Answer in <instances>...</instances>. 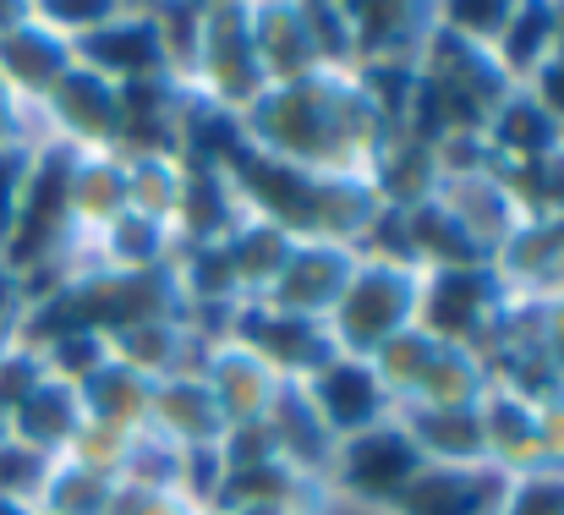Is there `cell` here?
Masks as SVG:
<instances>
[{
	"mask_svg": "<svg viewBox=\"0 0 564 515\" xmlns=\"http://www.w3.org/2000/svg\"><path fill=\"white\" fill-rule=\"evenodd\" d=\"M241 138L258 154L324 175H368L389 138L373 94L357 72H313L285 88H263V99L241 116Z\"/></svg>",
	"mask_w": 564,
	"mask_h": 515,
	"instance_id": "1",
	"label": "cell"
},
{
	"mask_svg": "<svg viewBox=\"0 0 564 515\" xmlns=\"http://www.w3.org/2000/svg\"><path fill=\"white\" fill-rule=\"evenodd\" d=\"M230 186L241 192V208L252 219L280 225L291 242H340L357 247L362 230L378 219V192L368 175H324L285 165L274 154H258L252 143L236 149V160L225 165Z\"/></svg>",
	"mask_w": 564,
	"mask_h": 515,
	"instance_id": "2",
	"label": "cell"
},
{
	"mask_svg": "<svg viewBox=\"0 0 564 515\" xmlns=\"http://www.w3.org/2000/svg\"><path fill=\"white\" fill-rule=\"evenodd\" d=\"M510 286L494 264H466V269H427L422 275V302H416V330L433 341L460 345V351H488L499 335V319L510 308Z\"/></svg>",
	"mask_w": 564,
	"mask_h": 515,
	"instance_id": "3",
	"label": "cell"
},
{
	"mask_svg": "<svg viewBox=\"0 0 564 515\" xmlns=\"http://www.w3.org/2000/svg\"><path fill=\"white\" fill-rule=\"evenodd\" d=\"M416 302H422V269H400V264H357L351 286L340 291L329 324V341L346 356H373L383 341H394L400 330L416 324Z\"/></svg>",
	"mask_w": 564,
	"mask_h": 515,
	"instance_id": "4",
	"label": "cell"
},
{
	"mask_svg": "<svg viewBox=\"0 0 564 515\" xmlns=\"http://www.w3.org/2000/svg\"><path fill=\"white\" fill-rule=\"evenodd\" d=\"M416 72L433 83L449 132H482L488 116H494V110L505 105V94L516 88V83L505 77V66L494 61V50L466 44V39L438 33V28L427 33V44H422V55H416Z\"/></svg>",
	"mask_w": 564,
	"mask_h": 515,
	"instance_id": "5",
	"label": "cell"
},
{
	"mask_svg": "<svg viewBox=\"0 0 564 515\" xmlns=\"http://www.w3.org/2000/svg\"><path fill=\"white\" fill-rule=\"evenodd\" d=\"M422 466H427V455L416 450V439L405 433V422L400 417H383L378 428H362V433H351V439L335 444L329 472H324V489L329 494H346L357 505L389 511Z\"/></svg>",
	"mask_w": 564,
	"mask_h": 515,
	"instance_id": "6",
	"label": "cell"
},
{
	"mask_svg": "<svg viewBox=\"0 0 564 515\" xmlns=\"http://www.w3.org/2000/svg\"><path fill=\"white\" fill-rule=\"evenodd\" d=\"M192 88L214 105H225L230 116H247L269 77L258 66V44H252V0H225L203 11V50H197V72Z\"/></svg>",
	"mask_w": 564,
	"mask_h": 515,
	"instance_id": "7",
	"label": "cell"
},
{
	"mask_svg": "<svg viewBox=\"0 0 564 515\" xmlns=\"http://www.w3.org/2000/svg\"><path fill=\"white\" fill-rule=\"evenodd\" d=\"M230 341L241 351H252L274 378L285 384H302L307 373H318L335 341H329V324L318 319H296V313H280V308H263V302H236V319H230Z\"/></svg>",
	"mask_w": 564,
	"mask_h": 515,
	"instance_id": "8",
	"label": "cell"
},
{
	"mask_svg": "<svg viewBox=\"0 0 564 515\" xmlns=\"http://www.w3.org/2000/svg\"><path fill=\"white\" fill-rule=\"evenodd\" d=\"M302 395H307L313 417L329 428L335 444L351 439V433H362V428H378L383 417H394V400L378 384L373 362L368 356H346V351H335L318 373H307L302 378Z\"/></svg>",
	"mask_w": 564,
	"mask_h": 515,
	"instance_id": "9",
	"label": "cell"
},
{
	"mask_svg": "<svg viewBox=\"0 0 564 515\" xmlns=\"http://www.w3.org/2000/svg\"><path fill=\"white\" fill-rule=\"evenodd\" d=\"M357 247H340V242H296L280 280L263 291V308H280V313H296V319H329L340 291L351 286L357 275Z\"/></svg>",
	"mask_w": 564,
	"mask_h": 515,
	"instance_id": "10",
	"label": "cell"
},
{
	"mask_svg": "<svg viewBox=\"0 0 564 515\" xmlns=\"http://www.w3.org/2000/svg\"><path fill=\"white\" fill-rule=\"evenodd\" d=\"M39 105H44L55 138L83 149V154H110L116 138H121V94H116V83H105L99 72H88L77 61Z\"/></svg>",
	"mask_w": 564,
	"mask_h": 515,
	"instance_id": "11",
	"label": "cell"
},
{
	"mask_svg": "<svg viewBox=\"0 0 564 515\" xmlns=\"http://www.w3.org/2000/svg\"><path fill=\"white\" fill-rule=\"evenodd\" d=\"M510 494V472H499L494 461L477 466H438L427 461L405 494L389 505V515H499Z\"/></svg>",
	"mask_w": 564,
	"mask_h": 515,
	"instance_id": "12",
	"label": "cell"
},
{
	"mask_svg": "<svg viewBox=\"0 0 564 515\" xmlns=\"http://www.w3.org/2000/svg\"><path fill=\"white\" fill-rule=\"evenodd\" d=\"M121 138H116V160H154V154H171L176 160V116H182V99H187V83L160 72V77H138V83H121Z\"/></svg>",
	"mask_w": 564,
	"mask_h": 515,
	"instance_id": "13",
	"label": "cell"
},
{
	"mask_svg": "<svg viewBox=\"0 0 564 515\" xmlns=\"http://www.w3.org/2000/svg\"><path fill=\"white\" fill-rule=\"evenodd\" d=\"M72 44V61L77 66H88V72H99L105 83H138V77H160V72H171L165 66V55H160V39H154V22L143 17V11H121V17H110L105 28H94V33H83V39H66ZM176 77V72H171Z\"/></svg>",
	"mask_w": 564,
	"mask_h": 515,
	"instance_id": "14",
	"label": "cell"
},
{
	"mask_svg": "<svg viewBox=\"0 0 564 515\" xmlns=\"http://www.w3.org/2000/svg\"><path fill=\"white\" fill-rule=\"evenodd\" d=\"M357 66H416L433 33V0H357Z\"/></svg>",
	"mask_w": 564,
	"mask_h": 515,
	"instance_id": "15",
	"label": "cell"
},
{
	"mask_svg": "<svg viewBox=\"0 0 564 515\" xmlns=\"http://www.w3.org/2000/svg\"><path fill=\"white\" fill-rule=\"evenodd\" d=\"M477 417H482V439H488V461L510 478L521 472H538L549 466L543 455V422H538V400L505 389V384H488L482 400H477Z\"/></svg>",
	"mask_w": 564,
	"mask_h": 515,
	"instance_id": "16",
	"label": "cell"
},
{
	"mask_svg": "<svg viewBox=\"0 0 564 515\" xmlns=\"http://www.w3.org/2000/svg\"><path fill=\"white\" fill-rule=\"evenodd\" d=\"M252 44H258V66H263L269 88H285V83L324 72L318 44H313L296 0H252Z\"/></svg>",
	"mask_w": 564,
	"mask_h": 515,
	"instance_id": "17",
	"label": "cell"
},
{
	"mask_svg": "<svg viewBox=\"0 0 564 515\" xmlns=\"http://www.w3.org/2000/svg\"><path fill=\"white\" fill-rule=\"evenodd\" d=\"M203 384H208V395H214L225 428H241V422H263V417H269V406H274V395H280L285 378H274L252 351L225 341V345H214V356H208V367H203Z\"/></svg>",
	"mask_w": 564,
	"mask_h": 515,
	"instance_id": "18",
	"label": "cell"
},
{
	"mask_svg": "<svg viewBox=\"0 0 564 515\" xmlns=\"http://www.w3.org/2000/svg\"><path fill=\"white\" fill-rule=\"evenodd\" d=\"M182 203L171 214V236L176 247H203V242H225L247 208H241V192L230 186V175L214 171V165H182Z\"/></svg>",
	"mask_w": 564,
	"mask_h": 515,
	"instance_id": "19",
	"label": "cell"
},
{
	"mask_svg": "<svg viewBox=\"0 0 564 515\" xmlns=\"http://www.w3.org/2000/svg\"><path fill=\"white\" fill-rule=\"evenodd\" d=\"M494 269L521 297L564 291V219H521L510 242L494 253Z\"/></svg>",
	"mask_w": 564,
	"mask_h": 515,
	"instance_id": "20",
	"label": "cell"
},
{
	"mask_svg": "<svg viewBox=\"0 0 564 515\" xmlns=\"http://www.w3.org/2000/svg\"><path fill=\"white\" fill-rule=\"evenodd\" d=\"M149 433H160L165 444L192 450V444H219L225 433V417L208 395L203 378L192 373H171V378H154V395H149Z\"/></svg>",
	"mask_w": 564,
	"mask_h": 515,
	"instance_id": "21",
	"label": "cell"
},
{
	"mask_svg": "<svg viewBox=\"0 0 564 515\" xmlns=\"http://www.w3.org/2000/svg\"><path fill=\"white\" fill-rule=\"evenodd\" d=\"M482 143H488L494 165H538V160L560 154V121L527 88H510L505 105L488 116Z\"/></svg>",
	"mask_w": 564,
	"mask_h": 515,
	"instance_id": "22",
	"label": "cell"
},
{
	"mask_svg": "<svg viewBox=\"0 0 564 515\" xmlns=\"http://www.w3.org/2000/svg\"><path fill=\"white\" fill-rule=\"evenodd\" d=\"M394 417L405 422L416 450L427 461H438V466H477V461H488V439H482L477 406H394Z\"/></svg>",
	"mask_w": 564,
	"mask_h": 515,
	"instance_id": "23",
	"label": "cell"
},
{
	"mask_svg": "<svg viewBox=\"0 0 564 515\" xmlns=\"http://www.w3.org/2000/svg\"><path fill=\"white\" fill-rule=\"evenodd\" d=\"M66 72H72V44L61 33H50L44 22H28L17 33H0V77H6V88L22 105L28 99H44Z\"/></svg>",
	"mask_w": 564,
	"mask_h": 515,
	"instance_id": "24",
	"label": "cell"
},
{
	"mask_svg": "<svg viewBox=\"0 0 564 515\" xmlns=\"http://www.w3.org/2000/svg\"><path fill=\"white\" fill-rule=\"evenodd\" d=\"M438 203H444L488 253H499V247L510 242V230L521 225V203L510 197V186H505L494 171L438 181Z\"/></svg>",
	"mask_w": 564,
	"mask_h": 515,
	"instance_id": "25",
	"label": "cell"
},
{
	"mask_svg": "<svg viewBox=\"0 0 564 515\" xmlns=\"http://www.w3.org/2000/svg\"><path fill=\"white\" fill-rule=\"evenodd\" d=\"M405 214V242H411V258H416V269L427 275V269H466V264H494V253L438 203V197H427V203H416V208H400Z\"/></svg>",
	"mask_w": 564,
	"mask_h": 515,
	"instance_id": "26",
	"label": "cell"
},
{
	"mask_svg": "<svg viewBox=\"0 0 564 515\" xmlns=\"http://www.w3.org/2000/svg\"><path fill=\"white\" fill-rule=\"evenodd\" d=\"M368 181H373L383 208H416V203L438 197L444 175H438V160H433L427 143H416L405 132H389L383 149L373 154V165H368Z\"/></svg>",
	"mask_w": 564,
	"mask_h": 515,
	"instance_id": "27",
	"label": "cell"
},
{
	"mask_svg": "<svg viewBox=\"0 0 564 515\" xmlns=\"http://www.w3.org/2000/svg\"><path fill=\"white\" fill-rule=\"evenodd\" d=\"M83 422H88V417H83V400H77V389L61 384V378H44V384L6 417L11 439H22V444H33V450H44V455H55V461L72 450V439H77Z\"/></svg>",
	"mask_w": 564,
	"mask_h": 515,
	"instance_id": "28",
	"label": "cell"
},
{
	"mask_svg": "<svg viewBox=\"0 0 564 515\" xmlns=\"http://www.w3.org/2000/svg\"><path fill=\"white\" fill-rule=\"evenodd\" d=\"M149 395H154V378L132 373V367L116 362V356H110V362L77 389L83 417L99 422V428H116V433H127V439L149 428Z\"/></svg>",
	"mask_w": 564,
	"mask_h": 515,
	"instance_id": "29",
	"label": "cell"
},
{
	"mask_svg": "<svg viewBox=\"0 0 564 515\" xmlns=\"http://www.w3.org/2000/svg\"><path fill=\"white\" fill-rule=\"evenodd\" d=\"M269 433H274L280 461H291L296 472H307V478H324V472H329L335 439H329V428L313 417L302 384H280V395H274V406H269Z\"/></svg>",
	"mask_w": 564,
	"mask_h": 515,
	"instance_id": "30",
	"label": "cell"
},
{
	"mask_svg": "<svg viewBox=\"0 0 564 515\" xmlns=\"http://www.w3.org/2000/svg\"><path fill=\"white\" fill-rule=\"evenodd\" d=\"M94 242H99V264H105V269H121V275L171 269V258H176L171 225H165V219H149V214H138V208L116 214Z\"/></svg>",
	"mask_w": 564,
	"mask_h": 515,
	"instance_id": "31",
	"label": "cell"
},
{
	"mask_svg": "<svg viewBox=\"0 0 564 515\" xmlns=\"http://www.w3.org/2000/svg\"><path fill=\"white\" fill-rule=\"evenodd\" d=\"M291 236L280 230V225H269V219H241L230 236H225V258H230V269H236V286H241V302H263V291L280 280V269H285V258H291Z\"/></svg>",
	"mask_w": 564,
	"mask_h": 515,
	"instance_id": "32",
	"label": "cell"
},
{
	"mask_svg": "<svg viewBox=\"0 0 564 515\" xmlns=\"http://www.w3.org/2000/svg\"><path fill=\"white\" fill-rule=\"evenodd\" d=\"M554 44H560L554 0H516V11H510V22H505V33L494 44V61L505 66V77L516 88H527L532 72L554 55Z\"/></svg>",
	"mask_w": 564,
	"mask_h": 515,
	"instance_id": "33",
	"label": "cell"
},
{
	"mask_svg": "<svg viewBox=\"0 0 564 515\" xmlns=\"http://www.w3.org/2000/svg\"><path fill=\"white\" fill-rule=\"evenodd\" d=\"M116 214H127V160L83 154L72 171V219L83 236H99Z\"/></svg>",
	"mask_w": 564,
	"mask_h": 515,
	"instance_id": "34",
	"label": "cell"
},
{
	"mask_svg": "<svg viewBox=\"0 0 564 515\" xmlns=\"http://www.w3.org/2000/svg\"><path fill=\"white\" fill-rule=\"evenodd\" d=\"M488 384L494 378H488V362L477 351H460V345L438 341L433 362H427V378H422V389H416L411 406H477Z\"/></svg>",
	"mask_w": 564,
	"mask_h": 515,
	"instance_id": "35",
	"label": "cell"
},
{
	"mask_svg": "<svg viewBox=\"0 0 564 515\" xmlns=\"http://www.w3.org/2000/svg\"><path fill=\"white\" fill-rule=\"evenodd\" d=\"M143 17L154 22V39H160L165 66H171L182 83H192L197 50H203V6H192V0H149Z\"/></svg>",
	"mask_w": 564,
	"mask_h": 515,
	"instance_id": "36",
	"label": "cell"
},
{
	"mask_svg": "<svg viewBox=\"0 0 564 515\" xmlns=\"http://www.w3.org/2000/svg\"><path fill=\"white\" fill-rule=\"evenodd\" d=\"M116 478L105 472H88L77 461H55V478L39 500V515H110V500H116Z\"/></svg>",
	"mask_w": 564,
	"mask_h": 515,
	"instance_id": "37",
	"label": "cell"
},
{
	"mask_svg": "<svg viewBox=\"0 0 564 515\" xmlns=\"http://www.w3.org/2000/svg\"><path fill=\"white\" fill-rule=\"evenodd\" d=\"M182 160L171 154H154V160H127V208L149 214V219H165L176 214L182 203Z\"/></svg>",
	"mask_w": 564,
	"mask_h": 515,
	"instance_id": "38",
	"label": "cell"
},
{
	"mask_svg": "<svg viewBox=\"0 0 564 515\" xmlns=\"http://www.w3.org/2000/svg\"><path fill=\"white\" fill-rule=\"evenodd\" d=\"M510 11H516V0H433V28L494 50L505 22H510Z\"/></svg>",
	"mask_w": 564,
	"mask_h": 515,
	"instance_id": "39",
	"label": "cell"
},
{
	"mask_svg": "<svg viewBox=\"0 0 564 515\" xmlns=\"http://www.w3.org/2000/svg\"><path fill=\"white\" fill-rule=\"evenodd\" d=\"M176 466H182V450L143 428V433L127 439L121 483H127V489H143V494H171V489H176Z\"/></svg>",
	"mask_w": 564,
	"mask_h": 515,
	"instance_id": "40",
	"label": "cell"
},
{
	"mask_svg": "<svg viewBox=\"0 0 564 515\" xmlns=\"http://www.w3.org/2000/svg\"><path fill=\"white\" fill-rule=\"evenodd\" d=\"M225 478H230V466H225L219 444H192V450H182V466H176V489L171 494L192 515H214L219 511V494H225Z\"/></svg>",
	"mask_w": 564,
	"mask_h": 515,
	"instance_id": "41",
	"label": "cell"
},
{
	"mask_svg": "<svg viewBox=\"0 0 564 515\" xmlns=\"http://www.w3.org/2000/svg\"><path fill=\"white\" fill-rule=\"evenodd\" d=\"M50 478H55V455H44V450H33V444H22L11 433L0 439V494L6 500L39 505L44 489H50Z\"/></svg>",
	"mask_w": 564,
	"mask_h": 515,
	"instance_id": "42",
	"label": "cell"
},
{
	"mask_svg": "<svg viewBox=\"0 0 564 515\" xmlns=\"http://www.w3.org/2000/svg\"><path fill=\"white\" fill-rule=\"evenodd\" d=\"M39 356H44V373H50V378H61V384L83 389V384L110 362V341H105V335H94V330H72V335L50 341Z\"/></svg>",
	"mask_w": 564,
	"mask_h": 515,
	"instance_id": "43",
	"label": "cell"
},
{
	"mask_svg": "<svg viewBox=\"0 0 564 515\" xmlns=\"http://www.w3.org/2000/svg\"><path fill=\"white\" fill-rule=\"evenodd\" d=\"M121 11H127V0H33V22H44L61 39H83Z\"/></svg>",
	"mask_w": 564,
	"mask_h": 515,
	"instance_id": "44",
	"label": "cell"
},
{
	"mask_svg": "<svg viewBox=\"0 0 564 515\" xmlns=\"http://www.w3.org/2000/svg\"><path fill=\"white\" fill-rule=\"evenodd\" d=\"M499 515H564V466H538V472L510 478Z\"/></svg>",
	"mask_w": 564,
	"mask_h": 515,
	"instance_id": "45",
	"label": "cell"
},
{
	"mask_svg": "<svg viewBox=\"0 0 564 515\" xmlns=\"http://www.w3.org/2000/svg\"><path fill=\"white\" fill-rule=\"evenodd\" d=\"M50 373H44V356L33 351V345H6L0 351V417H11L39 384H44Z\"/></svg>",
	"mask_w": 564,
	"mask_h": 515,
	"instance_id": "46",
	"label": "cell"
},
{
	"mask_svg": "<svg viewBox=\"0 0 564 515\" xmlns=\"http://www.w3.org/2000/svg\"><path fill=\"white\" fill-rule=\"evenodd\" d=\"M121 455H127V433L99 428V422H83V428H77V439H72V450H66L61 461H77V466L105 472V478H116V483H121Z\"/></svg>",
	"mask_w": 564,
	"mask_h": 515,
	"instance_id": "47",
	"label": "cell"
},
{
	"mask_svg": "<svg viewBox=\"0 0 564 515\" xmlns=\"http://www.w3.org/2000/svg\"><path fill=\"white\" fill-rule=\"evenodd\" d=\"M28 171H33V143H6V149H0V253H6V242H11Z\"/></svg>",
	"mask_w": 564,
	"mask_h": 515,
	"instance_id": "48",
	"label": "cell"
},
{
	"mask_svg": "<svg viewBox=\"0 0 564 515\" xmlns=\"http://www.w3.org/2000/svg\"><path fill=\"white\" fill-rule=\"evenodd\" d=\"M219 455H225V466H230V472H241V466H258V461H280V450H274V433H269V417H263V422L225 428V433H219Z\"/></svg>",
	"mask_w": 564,
	"mask_h": 515,
	"instance_id": "49",
	"label": "cell"
},
{
	"mask_svg": "<svg viewBox=\"0 0 564 515\" xmlns=\"http://www.w3.org/2000/svg\"><path fill=\"white\" fill-rule=\"evenodd\" d=\"M527 94H532V99H538V105H543L554 121H564V39L554 44V55H549V61L532 72Z\"/></svg>",
	"mask_w": 564,
	"mask_h": 515,
	"instance_id": "50",
	"label": "cell"
},
{
	"mask_svg": "<svg viewBox=\"0 0 564 515\" xmlns=\"http://www.w3.org/2000/svg\"><path fill=\"white\" fill-rule=\"evenodd\" d=\"M110 515H192L176 494H143V489H116V500H110Z\"/></svg>",
	"mask_w": 564,
	"mask_h": 515,
	"instance_id": "51",
	"label": "cell"
},
{
	"mask_svg": "<svg viewBox=\"0 0 564 515\" xmlns=\"http://www.w3.org/2000/svg\"><path fill=\"white\" fill-rule=\"evenodd\" d=\"M543 351H549V362H554V373H560L564 384V291L549 297V319H543Z\"/></svg>",
	"mask_w": 564,
	"mask_h": 515,
	"instance_id": "52",
	"label": "cell"
},
{
	"mask_svg": "<svg viewBox=\"0 0 564 515\" xmlns=\"http://www.w3.org/2000/svg\"><path fill=\"white\" fill-rule=\"evenodd\" d=\"M6 143H28V116H22V99L6 88V77H0V149Z\"/></svg>",
	"mask_w": 564,
	"mask_h": 515,
	"instance_id": "53",
	"label": "cell"
},
{
	"mask_svg": "<svg viewBox=\"0 0 564 515\" xmlns=\"http://www.w3.org/2000/svg\"><path fill=\"white\" fill-rule=\"evenodd\" d=\"M33 22V0H0V33H17Z\"/></svg>",
	"mask_w": 564,
	"mask_h": 515,
	"instance_id": "54",
	"label": "cell"
},
{
	"mask_svg": "<svg viewBox=\"0 0 564 515\" xmlns=\"http://www.w3.org/2000/svg\"><path fill=\"white\" fill-rule=\"evenodd\" d=\"M0 515H39V505H22V500H6L0 494Z\"/></svg>",
	"mask_w": 564,
	"mask_h": 515,
	"instance_id": "55",
	"label": "cell"
},
{
	"mask_svg": "<svg viewBox=\"0 0 564 515\" xmlns=\"http://www.w3.org/2000/svg\"><path fill=\"white\" fill-rule=\"evenodd\" d=\"M11 341H17V319H0V351H6Z\"/></svg>",
	"mask_w": 564,
	"mask_h": 515,
	"instance_id": "56",
	"label": "cell"
},
{
	"mask_svg": "<svg viewBox=\"0 0 564 515\" xmlns=\"http://www.w3.org/2000/svg\"><path fill=\"white\" fill-rule=\"evenodd\" d=\"M554 22H560V39H564V0H554Z\"/></svg>",
	"mask_w": 564,
	"mask_h": 515,
	"instance_id": "57",
	"label": "cell"
},
{
	"mask_svg": "<svg viewBox=\"0 0 564 515\" xmlns=\"http://www.w3.org/2000/svg\"><path fill=\"white\" fill-rule=\"evenodd\" d=\"M192 6H203V11H208V6H225V0H192Z\"/></svg>",
	"mask_w": 564,
	"mask_h": 515,
	"instance_id": "58",
	"label": "cell"
},
{
	"mask_svg": "<svg viewBox=\"0 0 564 515\" xmlns=\"http://www.w3.org/2000/svg\"><path fill=\"white\" fill-rule=\"evenodd\" d=\"M143 6H149V0H127V11H143Z\"/></svg>",
	"mask_w": 564,
	"mask_h": 515,
	"instance_id": "59",
	"label": "cell"
},
{
	"mask_svg": "<svg viewBox=\"0 0 564 515\" xmlns=\"http://www.w3.org/2000/svg\"><path fill=\"white\" fill-rule=\"evenodd\" d=\"M335 6H346V11H357V0H335Z\"/></svg>",
	"mask_w": 564,
	"mask_h": 515,
	"instance_id": "60",
	"label": "cell"
},
{
	"mask_svg": "<svg viewBox=\"0 0 564 515\" xmlns=\"http://www.w3.org/2000/svg\"><path fill=\"white\" fill-rule=\"evenodd\" d=\"M6 433H11V428H6V417H0V439H6Z\"/></svg>",
	"mask_w": 564,
	"mask_h": 515,
	"instance_id": "61",
	"label": "cell"
},
{
	"mask_svg": "<svg viewBox=\"0 0 564 515\" xmlns=\"http://www.w3.org/2000/svg\"><path fill=\"white\" fill-rule=\"evenodd\" d=\"M560 149H564V121H560Z\"/></svg>",
	"mask_w": 564,
	"mask_h": 515,
	"instance_id": "62",
	"label": "cell"
}]
</instances>
